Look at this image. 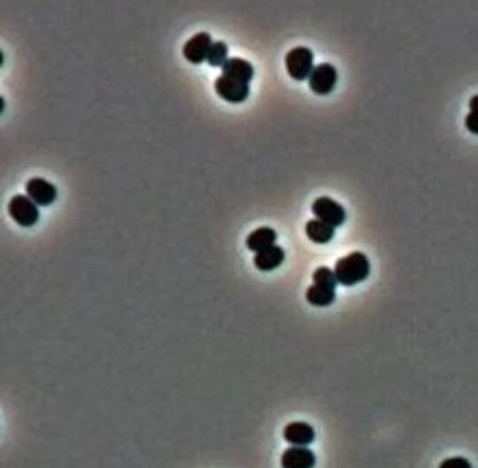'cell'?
I'll list each match as a JSON object with an SVG mask.
<instances>
[{
    "instance_id": "e0dca14e",
    "label": "cell",
    "mask_w": 478,
    "mask_h": 468,
    "mask_svg": "<svg viewBox=\"0 0 478 468\" xmlns=\"http://www.w3.org/2000/svg\"><path fill=\"white\" fill-rule=\"evenodd\" d=\"M312 278H314V284L328 287V289L336 290V285H338V278H336L334 270H331V268L328 267H319L317 270L314 271Z\"/></svg>"
},
{
    "instance_id": "6da1fadb",
    "label": "cell",
    "mask_w": 478,
    "mask_h": 468,
    "mask_svg": "<svg viewBox=\"0 0 478 468\" xmlns=\"http://www.w3.org/2000/svg\"><path fill=\"white\" fill-rule=\"evenodd\" d=\"M334 274L336 278H338V284L353 287L363 282L365 278H368V275H370V260L367 258L365 253L354 252L345 256V258L338 260L334 267Z\"/></svg>"
},
{
    "instance_id": "30bf717a",
    "label": "cell",
    "mask_w": 478,
    "mask_h": 468,
    "mask_svg": "<svg viewBox=\"0 0 478 468\" xmlns=\"http://www.w3.org/2000/svg\"><path fill=\"white\" fill-rule=\"evenodd\" d=\"M284 438L292 446H309L316 440V431L310 424L295 421V423L287 424V427L284 430Z\"/></svg>"
},
{
    "instance_id": "d6986e66",
    "label": "cell",
    "mask_w": 478,
    "mask_h": 468,
    "mask_svg": "<svg viewBox=\"0 0 478 468\" xmlns=\"http://www.w3.org/2000/svg\"><path fill=\"white\" fill-rule=\"evenodd\" d=\"M465 126L470 133L478 134V112H470L465 118Z\"/></svg>"
},
{
    "instance_id": "7a4b0ae2",
    "label": "cell",
    "mask_w": 478,
    "mask_h": 468,
    "mask_svg": "<svg viewBox=\"0 0 478 468\" xmlns=\"http://www.w3.org/2000/svg\"><path fill=\"white\" fill-rule=\"evenodd\" d=\"M285 68H287L288 75L293 80H309L310 74L314 71V54L310 52V48L306 46H299V48H293L287 53L285 56Z\"/></svg>"
},
{
    "instance_id": "8fae6325",
    "label": "cell",
    "mask_w": 478,
    "mask_h": 468,
    "mask_svg": "<svg viewBox=\"0 0 478 468\" xmlns=\"http://www.w3.org/2000/svg\"><path fill=\"white\" fill-rule=\"evenodd\" d=\"M223 77L249 83L255 77V68L249 61L242 60V58H229L223 67Z\"/></svg>"
},
{
    "instance_id": "ba28073f",
    "label": "cell",
    "mask_w": 478,
    "mask_h": 468,
    "mask_svg": "<svg viewBox=\"0 0 478 468\" xmlns=\"http://www.w3.org/2000/svg\"><path fill=\"white\" fill-rule=\"evenodd\" d=\"M214 45L211 34L207 32H197L183 46V58L194 65H201L202 61H207V54L211 46Z\"/></svg>"
},
{
    "instance_id": "5b68a950",
    "label": "cell",
    "mask_w": 478,
    "mask_h": 468,
    "mask_svg": "<svg viewBox=\"0 0 478 468\" xmlns=\"http://www.w3.org/2000/svg\"><path fill=\"white\" fill-rule=\"evenodd\" d=\"M338 83V70L329 63H321L309 77V89L317 96H328Z\"/></svg>"
},
{
    "instance_id": "9c48e42d",
    "label": "cell",
    "mask_w": 478,
    "mask_h": 468,
    "mask_svg": "<svg viewBox=\"0 0 478 468\" xmlns=\"http://www.w3.org/2000/svg\"><path fill=\"white\" fill-rule=\"evenodd\" d=\"M316 455L307 446H291L282 455V468H314Z\"/></svg>"
},
{
    "instance_id": "9a60e30c",
    "label": "cell",
    "mask_w": 478,
    "mask_h": 468,
    "mask_svg": "<svg viewBox=\"0 0 478 468\" xmlns=\"http://www.w3.org/2000/svg\"><path fill=\"white\" fill-rule=\"evenodd\" d=\"M306 299H307V302L310 304V306L328 307L336 300V290L314 284L312 287H309V289H307Z\"/></svg>"
},
{
    "instance_id": "277c9868",
    "label": "cell",
    "mask_w": 478,
    "mask_h": 468,
    "mask_svg": "<svg viewBox=\"0 0 478 468\" xmlns=\"http://www.w3.org/2000/svg\"><path fill=\"white\" fill-rule=\"evenodd\" d=\"M312 212L316 216V219L322 221V223L329 224L336 230V227L343 226V223L346 221V210L339 202L332 201L331 197H319L314 201L312 204Z\"/></svg>"
},
{
    "instance_id": "7c38bea8",
    "label": "cell",
    "mask_w": 478,
    "mask_h": 468,
    "mask_svg": "<svg viewBox=\"0 0 478 468\" xmlns=\"http://www.w3.org/2000/svg\"><path fill=\"white\" fill-rule=\"evenodd\" d=\"M275 241H277V231L271 227H258L246 238V246L251 252L260 253L275 246Z\"/></svg>"
},
{
    "instance_id": "ac0fdd59",
    "label": "cell",
    "mask_w": 478,
    "mask_h": 468,
    "mask_svg": "<svg viewBox=\"0 0 478 468\" xmlns=\"http://www.w3.org/2000/svg\"><path fill=\"white\" fill-rule=\"evenodd\" d=\"M440 468H473L472 463L468 462L463 456H451V458H446L443 463H441Z\"/></svg>"
},
{
    "instance_id": "3957f363",
    "label": "cell",
    "mask_w": 478,
    "mask_h": 468,
    "mask_svg": "<svg viewBox=\"0 0 478 468\" xmlns=\"http://www.w3.org/2000/svg\"><path fill=\"white\" fill-rule=\"evenodd\" d=\"M9 216L19 226L31 227L39 221V205L34 204L27 195H14L9 202Z\"/></svg>"
},
{
    "instance_id": "5bb4252c",
    "label": "cell",
    "mask_w": 478,
    "mask_h": 468,
    "mask_svg": "<svg viewBox=\"0 0 478 468\" xmlns=\"http://www.w3.org/2000/svg\"><path fill=\"white\" fill-rule=\"evenodd\" d=\"M306 234L310 241L317 243V245H326L334 238V227L319 219H312L306 224Z\"/></svg>"
},
{
    "instance_id": "2e32d148",
    "label": "cell",
    "mask_w": 478,
    "mask_h": 468,
    "mask_svg": "<svg viewBox=\"0 0 478 468\" xmlns=\"http://www.w3.org/2000/svg\"><path fill=\"white\" fill-rule=\"evenodd\" d=\"M227 52H229V48H227L226 43H224V41H216L211 46V49H209L207 63L211 65V67H220V68H223L224 65H226V61L229 60V58H227Z\"/></svg>"
},
{
    "instance_id": "52a82bcc",
    "label": "cell",
    "mask_w": 478,
    "mask_h": 468,
    "mask_svg": "<svg viewBox=\"0 0 478 468\" xmlns=\"http://www.w3.org/2000/svg\"><path fill=\"white\" fill-rule=\"evenodd\" d=\"M26 195L39 208H48L56 201L58 190L48 180L36 177V179H31L26 183Z\"/></svg>"
},
{
    "instance_id": "8992f818",
    "label": "cell",
    "mask_w": 478,
    "mask_h": 468,
    "mask_svg": "<svg viewBox=\"0 0 478 468\" xmlns=\"http://www.w3.org/2000/svg\"><path fill=\"white\" fill-rule=\"evenodd\" d=\"M214 89H216L217 96H219L220 99H224L226 102H231V104L244 102L249 96V83L239 82V80H234V78L223 77V75L216 80Z\"/></svg>"
},
{
    "instance_id": "ffe728a7",
    "label": "cell",
    "mask_w": 478,
    "mask_h": 468,
    "mask_svg": "<svg viewBox=\"0 0 478 468\" xmlns=\"http://www.w3.org/2000/svg\"><path fill=\"white\" fill-rule=\"evenodd\" d=\"M470 112H478V96L470 99Z\"/></svg>"
},
{
    "instance_id": "4fadbf2b",
    "label": "cell",
    "mask_w": 478,
    "mask_h": 468,
    "mask_svg": "<svg viewBox=\"0 0 478 468\" xmlns=\"http://www.w3.org/2000/svg\"><path fill=\"white\" fill-rule=\"evenodd\" d=\"M285 260V252L280 246H271V248L265 249V252H260L255 255V265L258 270L262 271H270L275 268L280 267Z\"/></svg>"
}]
</instances>
